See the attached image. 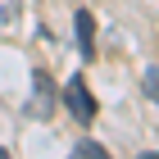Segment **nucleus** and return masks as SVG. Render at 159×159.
<instances>
[{"instance_id":"obj_1","label":"nucleus","mask_w":159,"mask_h":159,"mask_svg":"<svg viewBox=\"0 0 159 159\" xmlns=\"http://www.w3.org/2000/svg\"><path fill=\"white\" fill-rule=\"evenodd\" d=\"M64 105H68V118L96 123V96H91V86H86L82 73H73L68 82H64Z\"/></svg>"},{"instance_id":"obj_4","label":"nucleus","mask_w":159,"mask_h":159,"mask_svg":"<svg viewBox=\"0 0 159 159\" xmlns=\"http://www.w3.org/2000/svg\"><path fill=\"white\" fill-rule=\"evenodd\" d=\"M18 14H23V0H0V32L18 23Z\"/></svg>"},{"instance_id":"obj_6","label":"nucleus","mask_w":159,"mask_h":159,"mask_svg":"<svg viewBox=\"0 0 159 159\" xmlns=\"http://www.w3.org/2000/svg\"><path fill=\"white\" fill-rule=\"evenodd\" d=\"M159 96V91H155V64H150V68H146V100H155Z\"/></svg>"},{"instance_id":"obj_7","label":"nucleus","mask_w":159,"mask_h":159,"mask_svg":"<svg viewBox=\"0 0 159 159\" xmlns=\"http://www.w3.org/2000/svg\"><path fill=\"white\" fill-rule=\"evenodd\" d=\"M0 159H5V150H0Z\"/></svg>"},{"instance_id":"obj_3","label":"nucleus","mask_w":159,"mask_h":159,"mask_svg":"<svg viewBox=\"0 0 159 159\" xmlns=\"http://www.w3.org/2000/svg\"><path fill=\"white\" fill-rule=\"evenodd\" d=\"M73 27H77V50H82V59H91V55H96V23H91V14L77 9Z\"/></svg>"},{"instance_id":"obj_5","label":"nucleus","mask_w":159,"mask_h":159,"mask_svg":"<svg viewBox=\"0 0 159 159\" xmlns=\"http://www.w3.org/2000/svg\"><path fill=\"white\" fill-rule=\"evenodd\" d=\"M77 155H86V159H100V155H105V146H100V141H77Z\"/></svg>"},{"instance_id":"obj_2","label":"nucleus","mask_w":159,"mask_h":159,"mask_svg":"<svg viewBox=\"0 0 159 159\" xmlns=\"http://www.w3.org/2000/svg\"><path fill=\"white\" fill-rule=\"evenodd\" d=\"M50 109H55V91H50L46 68H37V73H32V100H27V114H32V118H50Z\"/></svg>"}]
</instances>
